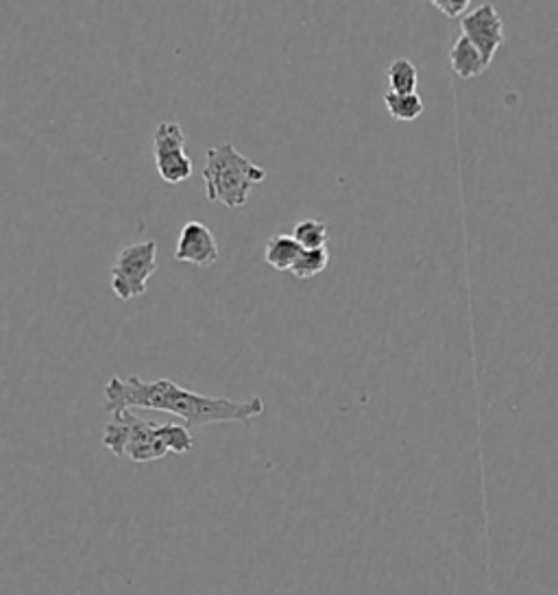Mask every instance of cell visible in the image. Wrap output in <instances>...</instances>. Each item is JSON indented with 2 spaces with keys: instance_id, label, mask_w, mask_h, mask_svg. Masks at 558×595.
<instances>
[{
  "instance_id": "4",
  "label": "cell",
  "mask_w": 558,
  "mask_h": 595,
  "mask_svg": "<svg viewBox=\"0 0 558 595\" xmlns=\"http://www.w3.org/2000/svg\"><path fill=\"white\" fill-rule=\"evenodd\" d=\"M157 271V244L144 240L124 246L112 264L110 284L120 301H131L146 293L149 277Z\"/></svg>"
},
{
  "instance_id": "12",
  "label": "cell",
  "mask_w": 558,
  "mask_h": 595,
  "mask_svg": "<svg viewBox=\"0 0 558 595\" xmlns=\"http://www.w3.org/2000/svg\"><path fill=\"white\" fill-rule=\"evenodd\" d=\"M328 264H330V251L328 249H313V251L304 249L291 273L297 279H310V277L321 275L328 268Z\"/></svg>"
},
{
  "instance_id": "11",
  "label": "cell",
  "mask_w": 558,
  "mask_h": 595,
  "mask_svg": "<svg viewBox=\"0 0 558 595\" xmlns=\"http://www.w3.org/2000/svg\"><path fill=\"white\" fill-rule=\"evenodd\" d=\"M384 103L389 114L395 120H417L424 114V101L419 95H395V92H386L384 95Z\"/></svg>"
},
{
  "instance_id": "10",
  "label": "cell",
  "mask_w": 558,
  "mask_h": 595,
  "mask_svg": "<svg viewBox=\"0 0 558 595\" xmlns=\"http://www.w3.org/2000/svg\"><path fill=\"white\" fill-rule=\"evenodd\" d=\"M389 88L395 95H417L419 88V70L411 59H395L389 66Z\"/></svg>"
},
{
  "instance_id": "5",
  "label": "cell",
  "mask_w": 558,
  "mask_h": 595,
  "mask_svg": "<svg viewBox=\"0 0 558 595\" xmlns=\"http://www.w3.org/2000/svg\"><path fill=\"white\" fill-rule=\"evenodd\" d=\"M153 155L157 175L166 184H182L193 175V159L186 153V133L179 122L164 120L153 133Z\"/></svg>"
},
{
  "instance_id": "6",
  "label": "cell",
  "mask_w": 558,
  "mask_h": 595,
  "mask_svg": "<svg viewBox=\"0 0 558 595\" xmlns=\"http://www.w3.org/2000/svg\"><path fill=\"white\" fill-rule=\"evenodd\" d=\"M460 31L480 48L489 64L493 62L497 48L504 44V22L491 2L480 4L467 15H462Z\"/></svg>"
},
{
  "instance_id": "2",
  "label": "cell",
  "mask_w": 558,
  "mask_h": 595,
  "mask_svg": "<svg viewBox=\"0 0 558 595\" xmlns=\"http://www.w3.org/2000/svg\"><path fill=\"white\" fill-rule=\"evenodd\" d=\"M103 445L118 459L131 463H155L166 454H188L195 448V437L188 426L140 419L129 410L113 415L103 430Z\"/></svg>"
},
{
  "instance_id": "14",
  "label": "cell",
  "mask_w": 558,
  "mask_h": 595,
  "mask_svg": "<svg viewBox=\"0 0 558 595\" xmlns=\"http://www.w3.org/2000/svg\"><path fill=\"white\" fill-rule=\"evenodd\" d=\"M439 11H444L447 18H460L469 9V0H435L433 2Z\"/></svg>"
},
{
  "instance_id": "3",
  "label": "cell",
  "mask_w": 558,
  "mask_h": 595,
  "mask_svg": "<svg viewBox=\"0 0 558 595\" xmlns=\"http://www.w3.org/2000/svg\"><path fill=\"white\" fill-rule=\"evenodd\" d=\"M201 177L212 203L238 210L247 206L251 190L266 181V170L244 157L231 142H223L206 153Z\"/></svg>"
},
{
  "instance_id": "13",
  "label": "cell",
  "mask_w": 558,
  "mask_h": 595,
  "mask_svg": "<svg viewBox=\"0 0 558 595\" xmlns=\"http://www.w3.org/2000/svg\"><path fill=\"white\" fill-rule=\"evenodd\" d=\"M293 239L297 240L304 249H326L328 242V225L319 219H304L293 228Z\"/></svg>"
},
{
  "instance_id": "9",
  "label": "cell",
  "mask_w": 558,
  "mask_h": 595,
  "mask_svg": "<svg viewBox=\"0 0 558 595\" xmlns=\"http://www.w3.org/2000/svg\"><path fill=\"white\" fill-rule=\"evenodd\" d=\"M304 246L293 239V234H275L266 242L264 260L275 271H293Z\"/></svg>"
},
{
  "instance_id": "1",
  "label": "cell",
  "mask_w": 558,
  "mask_h": 595,
  "mask_svg": "<svg viewBox=\"0 0 558 595\" xmlns=\"http://www.w3.org/2000/svg\"><path fill=\"white\" fill-rule=\"evenodd\" d=\"M129 408L160 410L182 417L188 428H204L215 423H249L264 415V401L260 397L251 399H229L199 395L179 386L173 379L146 382L138 375L112 377L106 386V410L118 415Z\"/></svg>"
},
{
  "instance_id": "8",
  "label": "cell",
  "mask_w": 558,
  "mask_h": 595,
  "mask_svg": "<svg viewBox=\"0 0 558 595\" xmlns=\"http://www.w3.org/2000/svg\"><path fill=\"white\" fill-rule=\"evenodd\" d=\"M449 64H451V70L460 77V79H473V77H480L486 73V68L491 66L484 55L480 53V48L467 40L464 35H460L451 51H449Z\"/></svg>"
},
{
  "instance_id": "7",
  "label": "cell",
  "mask_w": 558,
  "mask_h": 595,
  "mask_svg": "<svg viewBox=\"0 0 558 595\" xmlns=\"http://www.w3.org/2000/svg\"><path fill=\"white\" fill-rule=\"evenodd\" d=\"M221 249L212 230L199 221H190L182 228L175 246V260L199 268H210L219 262Z\"/></svg>"
}]
</instances>
